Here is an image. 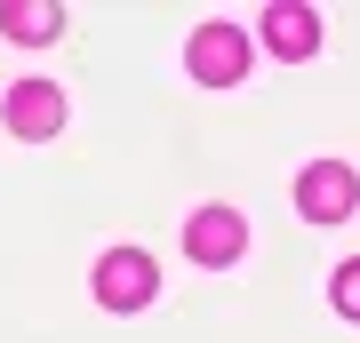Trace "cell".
Segmentation results:
<instances>
[{
	"mask_svg": "<svg viewBox=\"0 0 360 343\" xmlns=\"http://www.w3.org/2000/svg\"><path fill=\"white\" fill-rule=\"evenodd\" d=\"M160 295V264L144 248H104V264H96V304L104 311H144Z\"/></svg>",
	"mask_w": 360,
	"mask_h": 343,
	"instance_id": "1",
	"label": "cell"
},
{
	"mask_svg": "<svg viewBox=\"0 0 360 343\" xmlns=\"http://www.w3.org/2000/svg\"><path fill=\"white\" fill-rule=\"evenodd\" d=\"M352 208H360V176L345 160H312L304 176H296V216L304 224H345Z\"/></svg>",
	"mask_w": 360,
	"mask_h": 343,
	"instance_id": "2",
	"label": "cell"
},
{
	"mask_svg": "<svg viewBox=\"0 0 360 343\" xmlns=\"http://www.w3.org/2000/svg\"><path fill=\"white\" fill-rule=\"evenodd\" d=\"M184 64H193L200 88H232V80L248 72V32L240 25H200L193 48H184Z\"/></svg>",
	"mask_w": 360,
	"mask_h": 343,
	"instance_id": "3",
	"label": "cell"
},
{
	"mask_svg": "<svg viewBox=\"0 0 360 343\" xmlns=\"http://www.w3.org/2000/svg\"><path fill=\"white\" fill-rule=\"evenodd\" d=\"M0 120H8V136H56L65 128V88H49V80H16L8 104H0Z\"/></svg>",
	"mask_w": 360,
	"mask_h": 343,
	"instance_id": "4",
	"label": "cell"
},
{
	"mask_svg": "<svg viewBox=\"0 0 360 343\" xmlns=\"http://www.w3.org/2000/svg\"><path fill=\"white\" fill-rule=\"evenodd\" d=\"M184 248H193V264H240V248H248L240 208H200V216L184 224Z\"/></svg>",
	"mask_w": 360,
	"mask_h": 343,
	"instance_id": "5",
	"label": "cell"
},
{
	"mask_svg": "<svg viewBox=\"0 0 360 343\" xmlns=\"http://www.w3.org/2000/svg\"><path fill=\"white\" fill-rule=\"evenodd\" d=\"M264 48L281 64H304L312 48H321V16H312L304 0H272V8H264Z\"/></svg>",
	"mask_w": 360,
	"mask_h": 343,
	"instance_id": "6",
	"label": "cell"
},
{
	"mask_svg": "<svg viewBox=\"0 0 360 343\" xmlns=\"http://www.w3.org/2000/svg\"><path fill=\"white\" fill-rule=\"evenodd\" d=\"M56 25H65L56 0H8V8H0V32L8 40H56Z\"/></svg>",
	"mask_w": 360,
	"mask_h": 343,
	"instance_id": "7",
	"label": "cell"
},
{
	"mask_svg": "<svg viewBox=\"0 0 360 343\" xmlns=\"http://www.w3.org/2000/svg\"><path fill=\"white\" fill-rule=\"evenodd\" d=\"M328 304L345 311V319H360V255H352L345 271H336V280H328Z\"/></svg>",
	"mask_w": 360,
	"mask_h": 343,
	"instance_id": "8",
	"label": "cell"
}]
</instances>
